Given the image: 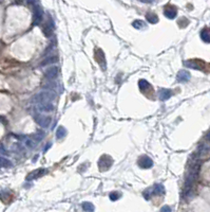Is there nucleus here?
I'll return each mask as SVG.
<instances>
[{"label":"nucleus","instance_id":"obj_11","mask_svg":"<svg viewBox=\"0 0 210 212\" xmlns=\"http://www.w3.org/2000/svg\"><path fill=\"white\" fill-rule=\"evenodd\" d=\"M164 15L166 16L167 18H169V19H174V18L176 17V15H178V11H176L175 8H173V6H168V8L165 9Z\"/></svg>","mask_w":210,"mask_h":212},{"label":"nucleus","instance_id":"obj_10","mask_svg":"<svg viewBox=\"0 0 210 212\" xmlns=\"http://www.w3.org/2000/svg\"><path fill=\"white\" fill-rule=\"evenodd\" d=\"M176 80L181 83H186L190 80V73L187 70H181L176 75Z\"/></svg>","mask_w":210,"mask_h":212},{"label":"nucleus","instance_id":"obj_8","mask_svg":"<svg viewBox=\"0 0 210 212\" xmlns=\"http://www.w3.org/2000/svg\"><path fill=\"white\" fill-rule=\"evenodd\" d=\"M185 66L186 67H189L192 69H197V70H202L203 67H204V64L200 61H197V59H190V61L185 62Z\"/></svg>","mask_w":210,"mask_h":212},{"label":"nucleus","instance_id":"obj_28","mask_svg":"<svg viewBox=\"0 0 210 212\" xmlns=\"http://www.w3.org/2000/svg\"><path fill=\"white\" fill-rule=\"evenodd\" d=\"M28 3L31 4V6H35V4L39 3V0H28Z\"/></svg>","mask_w":210,"mask_h":212},{"label":"nucleus","instance_id":"obj_13","mask_svg":"<svg viewBox=\"0 0 210 212\" xmlns=\"http://www.w3.org/2000/svg\"><path fill=\"white\" fill-rule=\"evenodd\" d=\"M57 61H58V58H57L56 55L48 56V58H47L46 59H44V61L41 62V64H40V66H41V67H44V66L51 65V64L57 63Z\"/></svg>","mask_w":210,"mask_h":212},{"label":"nucleus","instance_id":"obj_12","mask_svg":"<svg viewBox=\"0 0 210 212\" xmlns=\"http://www.w3.org/2000/svg\"><path fill=\"white\" fill-rule=\"evenodd\" d=\"M172 96V91L170 89H161L158 91V98L161 101H166L169 100Z\"/></svg>","mask_w":210,"mask_h":212},{"label":"nucleus","instance_id":"obj_22","mask_svg":"<svg viewBox=\"0 0 210 212\" xmlns=\"http://www.w3.org/2000/svg\"><path fill=\"white\" fill-rule=\"evenodd\" d=\"M12 166L11 161L6 158H3V157L0 156V166H3V168H10Z\"/></svg>","mask_w":210,"mask_h":212},{"label":"nucleus","instance_id":"obj_29","mask_svg":"<svg viewBox=\"0 0 210 212\" xmlns=\"http://www.w3.org/2000/svg\"><path fill=\"white\" fill-rule=\"evenodd\" d=\"M161 211H168V212H170L171 211V208H170V207H168V206H165V207H163V208L161 209Z\"/></svg>","mask_w":210,"mask_h":212},{"label":"nucleus","instance_id":"obj_7","mask_svg":"<svg viewBox=\"0 0 210 212\" xmlns=\"http://www.w3.org/2000/svg\"><path fill=\"white\" fill-rule=\"evenodd\" d=\"M138 166L142 169H149L153 166V160L148 156H142L138 159Z\"/></svg>","mask_w":210,"mask_h":212},{"label":"nucleus","instance_id":"obj_18","mask_svg":"<svg viewBox=\"0 0 210 212\" xmlns=\"http://www.w3.org/2000/svg\"><path fill=\"white\" fill-rule=\"evenodd\" d=\"M138 87H139V89L142 90V91H145L146 89L151 87V85H150V83H148L146 80H140L139 82H138Z\"/></svg>","mask_w":210,"mask_h":212},{"label":"nucleus","instance_id":"obj_5","mask_svg":"<svg viewBox=\"0 0 210 212\" xmlns=\"http://www.w3.org/2000/svg\"><path fill=\"white\" fill-rule=\"evenodd\" d=\"M112 162H113V160H112L111 157L107 156V155H104V156H101V159H99L98 166L101 171H106L107 169H109L110 166H112Z\"/></svg>","mask_w":210,"mask_h":212},{"label":"nucleus","instance_id":"obj_23","mask_svg":"<svg viewBox=\"0 0 210 212\" xmlns=\"http://www.w3.org/2000/svg\"><path fill=\"white\" fill-rule=\"evenodd\" d=\"M44 132H37L35 135H33V139L35 140V141L37 142H40L42 139H44Z\"/></svg>","mask_w":210,"mask_h":212},{"label":"nucleus","instance_id":"obj_4","mask_svg":"<svg viewBox=\"0 0 210 212\" xmlns=\"http://www.w3.org/2000/svg\"><path fill=\"white\" fill-rule=\"evenodd\" d=\"M58 73H59L58 66H52V67L48 68L44 71V77H46L48 81H54L58 77Z\"/></svg>","mask_w":210,"mask_h":212},{"label":"nucleus","instance_id":"obj_17","mask_svg":"<svg viewBox=\"0 0 210 212\" xmlns=\"http://www.w3.org/2000/svg\"><path fill=\"white\" fill-rule=\"evenodd\" d=\"M132 26H133V28H135V29H139V30L145 29V28H146V23H145L143 20H139V19L133 21Z\"/></svg>","mask_w":210,"mask_h":212},{"label":"nucleus","instance_id":"obj_26","mask_svg":"<svg viewBox=\"0 0 210 212\" xmlns=\"http://www.w3.org/2000/svg\"><path fill=\"white\" fill-rule=\"evenodd\" d=\"M152 195H153V191H152V189H147L146 191L144 192V196L146 199H149Z\"/></svg>","mask_w":210,"mask_h":212},{"label":"nucleus","instance_id":"obj_2","mask_svg":"<svg viewBox=\"0 0 210 212\" xmlns=\"http://www.w3.org/2000/svg\"><path fill=\"white\" fill-rule=\"evenodd\" d=\"M33 9V20H34V25H39L44 19V10L40 6V3L35 4L32 6Z\"/></svg>","mask_w":210,"mask_h":212},{"label":"nucleus","instance_id":"obj_6","mask_svg":"<svg viewBox=\"0 0 210 212\" xmlns=\"http://www.w3.org/2000/svg\"><path fill=\"white\" fill-rule=\"evenodd\" d=\"M37 109L41 113H52L54 110V105L51 102H41L37 103Z\"/></svg>","mask_w":210,"mask_h":212},{"label":"nucleus","instance_id":"obj_1","mask_svg":"<svg viewBox=\"0 0 210 212\" xmlns=\"http://www.w3.org/2000/svg\"><path fill=\"white\" fill-rule=\"evenodd\" d=\"M56 99V94L54 91L51 90H48V91H42L39 94H35L32 98V103H41V102H52Z\"/></svg>","mask_w":210,"mask_h":212},{"label":"nucleus","instance_id":"obj_9","mask_svg":"<svg viewBox=\"0 0 210 212\" xmlns=\"http://www.w3.org/2000/svg\"><path fill=\"white\" fill-rule=\"evenodd\" d=\"M47 173L46 169H38V170L34 171V172L30 173L27 176V180H33V179H36V178H39L41 176H44V174Z\"/></svg>","mask_w":210,"mask_h":212},{"label":"nucleus","instance_id":"obj_15","mask_svg":"<svg viewBox=\"0 0 210 212\" xmlns=\"http://www.w3.org/2000/svg\"><path fill=\"white\" fill-rule=\"evenodd\" d=\"M152 191H153V195H163L165 193V188L163 185H155Z\"/></svg>","mask_w":210,"mask_h":212},{"label":"nucleus","instance_id":"obj_24","mask_svg":"<svg viewBox=\"0 0 210 212\" xmlns=\"http://www.w3.org/2000/svg\"><path fill=\"white\" fill-rule=\"evenodd\" d=\"M110 199H111V201H117V199L119 198V197H120V193L119 192H112V193H110Z\"/></svg>","mask_w":210,"mask_h":212},{"label":"nucleus","instance_id":"obj_20","mask_svg":"<svg viewBox=\"0 0 210 212\" xmlns=\"http://www.w3.org/2000/svg\"><path fill=\"white\" fill-rule=\"evenodd\" d=\"M96 52L99 54V55H101V58H98V55L96 54V61H97V63L101 64V65H102L105 67V55H104V53H102V51H101V49H98Z\"/></svg>","mask_w":210,"mask_h":212},{"label":"nucleus","instance_id":"obj_25","mask_svg":"<svg viewBox=\"0 0 210 212\" xmlns=\"http://www.w3.org/2000/svg\"><path fill=\"white\" fill-rule=\"evenodd\" d=\"M23 141H25V145H27L28 147H31V149L35 147V143H34V142H33L31 139H29V138L25 137V139L23 140Z\"/></svg>","mask_w":210,"mask_h":212},{"label":"nucleus","instance_id":"obj_3","mask_svg":"<svg viewBox=\"0 0 210 212\" xmlns=\"http://www.w3.org/2000/svg\"><path fill=\"white\" fill-rule=\"evenodd\" d=\"M35 121H36L37 124L42 128L50 127V125H51V123H52V119L50 118V117H47V116H44V115L36 116L35 117Z\"/></svg>","mask_w":210,"mask_h":212},{"label":"nucleus","instance_id":"obj_19","mask_svg":"<svg viewBox=\"0 0 210 212\" xmlns=\"http://www.w3.org/2000/svg\"><path fill=\"white\" fill-rule=\"evenodd\" d=\"M146 18H147V20L149 21L150 23L158 22V17H157L155 14H153V13H148L146 15Z\"/></svg>","mask_w":210,"mask_h":212},{"label":"nucleus","instance_id":"obj_14","mask_svg":"<svg viewBox=\"0 0 210 212\" xmlns=\"http://www.w3.org/2000/svg\"><path fill=\"white\" fill-rule=\"evenodd\" d=\"M201 38H202L203 42H210V28H206V29L202 30V32H201Z\"/></svg>","mask_w":210,"mask_h":212},{"label":"nucleus","instance_id":"obj_27","mask_svg":"<svg viewBox=\"0 0 210 212\" xmlns=\"http://www.w3.org/2000/svg\"><path fill=\"white\" fill-rule=\"evenodd\" d=\"M0 155H9L8 151L6 150V147L2 144H0Z\"/></svg>","mask_w":210,"mask_h":212},{"label":"nucleus","instance_id":"obj_30","mask_svg":"<svg viewBox=\"0 0 210 212\" xmlns=\"http://www.w3.org/2000/svg\"><path fill=\"white\" fill-rule=\"evenodd\" d=\"M50 147H51V143H49V145H47V146L44 147V152H46V151H48V150H49Z\"/></svg>","mask_w":210,"mask_h":212},{"label":"nucleus","instance_id":"obj_16","mask_svg":"<svg viewBox=\"0 0 210 212\" xmlns=\"http://www.w3.org/2000/svg\"><path fill=\"white\" fill-rule=\"evenodd\" d=\"M67 135V130L63 127V126H59L56 130V137L57 139H63L64 136Z\"/></svg>","mask_w":210,"mask_h":212},{"label":"nucleus","instance_id":"obj_21","mask_svg":"<svg viewBox=\"0 0 210 212\" xmlns=\"http://www.w3.org/2000/svg\"><path fill=\"white\" fill-rule=\"evenodd\" d=\"M82 209L85 211H94V206H93L92 202H85L82 204Z\"/></svg>","mask_w":210,"mask_h":212}]
</instances>
